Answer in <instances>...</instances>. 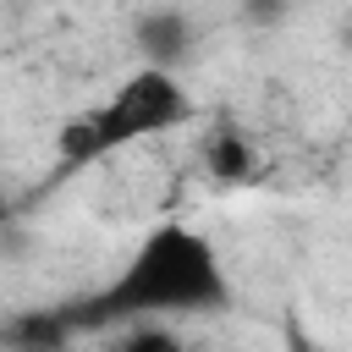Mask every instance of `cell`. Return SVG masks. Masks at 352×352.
<instances>
[{
    "label": "cell",
    "instance_id": "cell-1",
    "mask_svg": "<svg viewBox=\"0 0 352 352\" xmlns=\"http://www.w3.org/2000/svg\"><path fill=\"white\" fill-rule=\"evenodd\" d=\"M226 302V270L204 231L192 226H154L138 253L121 264V275L104 286L99 314L121 319H165V314H198Z\"/></svg>",
    "mask_w": 352,
    "mask_h": 352
},
{
    "label": "cell",
    "instance_id": "cell-6",
    "mask_svg": "<svg viewBox=\"0 0 352 352\" xmlns=\"http://www.w3.org/2000/svg\"><path fill=\"white\" fill-rule=\"evenodd\" d=\"M248 11H253V16H280L286 0H248Z\"/></svg>",
    "mask_w": 352,
    "mask_h": 352
},
{
    "label": "cell",
    "instance_id": "cell-4",
    "mask_svg": "<svg viewBox=\"0 0 352 352\" xmlns=\"http://www.w3.org/2000/svg\"><path fill=\"white\" fill-rule=\"evenodd\" d=\"M204 165H209V176L214 182H226V187H242V182H253V170H258V154H253V143L242 138V132H214L209 143H204Z\"/></svg>",
    "mask_w": 352,
    "mask_h": 352
},
{
    "label": "cell",
    "instance_id": "cell-2",
    "mask_svg": "<svg viewBox=\"0 0 352 352\" xmlns=\"http://www.w3.org/2000/svg\"><path fill=\"white\" fill-rule=\"evenodd\" d=\"M192 116H198V104H192V94L182 88V77L170 66H138L99 110L77 116L60 132V148H66V160L82 165V160H104V154H116V148H126L138 138L176 132Z\"/></svg>",
    "mask_w": 352,
    "mask_h": 352
},
{
    "label": "cell",
    "instance_id": "cell-7",
    "mask_svg": "<svg viewBox=\"0 0 352 352\" xmlns=\"http://www.w3.org/2000/svg\"><path fill=\"white\" fill-rule=\"evenodd\" d=\"M292 352H319V346H314V341H302V336H297V341H292Z\"/></svg>",
    "mask_w": 352,
    "mask_h": 352
},
{
    "label": "cell",
    "instance_id": "cell-3",
    "mask_svg": "<svg viewBox=\"0 0 352 352\" xmlns=\"http://www.w3.org/2000/svg\"><path fill=\"white\" fill-rule=\"evenodd\" d=\"M132 38H138L143 66H176L192 50V22L182 11H148V16H138Z\"/></svg>",
    "mask_w": 352,
    "mask_h": 352
},
{
    "label": "cell",
    "instance_id": "cell-5",
    "mask_svg": "<svg viewBox=\"0 0 352 352\" xmlns=\"http://www.w3.org/2000/svg\"><path fill=\"white\" fill-rule=\"evenodd\" d=\"M116 352H187L165 324H154V319H143V324H132L121 341H116Z\"/></svg>",
    "mask_w": 352,
    "mask_h": 352
}]
</instances>
